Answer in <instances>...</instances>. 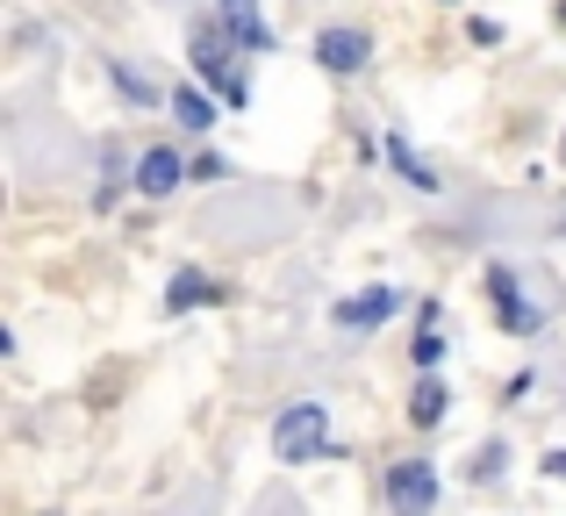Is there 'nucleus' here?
Returning a JSON list of instances; mask_svg holds the SVG:
<instances>
[{"mask_svg": "<svg viewBox=\"0 0 566 516\" xmlns=\"http://www.w3.org/2000/svg\"><path fill=\"white\" fill-rule=\"evenodd\" d=\"M273 452L287 466H308V460H331V409L323 402H287L273 423Z\"/></svg>", "mask_w": 566, "mask_h": 516, "instance_id": "1", "label": "nucleus"}, {"mask_svg": "<svg viewBox=\"0 0 566 516\" xmlns=\"http://www.w3.org/2000/svg\"><path fill=\"white\" fill-rule=\"evenodd\" d=\"M193 72H201V86L208 94H222L230 108H244L251 101V86H244V72H237V43L222 36V29H193Z\"/></svg>", "mask_w": 566, "mask_h": 516, "instance_id": "2", "label": "nucleus"}, {"mask_svg": "<svg viewBox=\"0 0 566 516\" xmlns=\"http://www.w3.org/2000/svg\"><path fill=\"white\" fill-rule=\"evenodd\" d=\"M387 503H395V516H430L438 509V474H430V460H395Z\"/></svg>", "mask_w": 566, "mask_h": 516, "instance_id": "3", "label": "nucleus"}, {"mask_svg": "<svg viewBox=\"0 0 566 516\" xmlns=\"http://www.w3.org/2000/svg\"><path fill=\"white\" fill-rule=\"evenodd\" d=\"M216 29L237 43V51H273V29H265L259 0H216Z\"/></svg>", "mask_w": 566, "mask_h": 516, "instance_id": "4", "label": "nucleus"}, {"mask_svg": "<svg viewBox=\"0 0 566 516\" xmlns=\"http://www.w3.org/2000/svg\"><path fill=\"white\" fill-rule=\"evenodd\" d=\"M488 287H495V316H502V330L538 337V308L524 302V287H516V273H510V265H488Z\"/></svg>", "mask_w": 566, "mask_h": 516, "instance_id": "5", "label": "nucleus"}, {"mask_svg": "<svg viewBox=\"0 0 566 516\" xmlns=\"http://www.w3.org/2000/svg\"><path fill=\"white\" fill-rule=\"evenodd\" d=\"M395 308H401V287H366V294H352V302H337L331 323L337 330H374V323H387Z\"/></svg>", "mask_w": 566, "mask_h": 516, "instance_id": "6", "label": "nucleus"}, {"mask_svg": "<svg viewBox=\"0 0 566 516\" xmlns=\"http://www.w3.org/2000/svg\"><path fill=\"white\" fill-rule=\"evenodd\" d=\"M316 57H323V72H359L366 57H374V36H366V29H323Z\"/></svg>", "mask_w": 566, "mask_h": 516, "instance_id": "7", "label": "nucleus"}, {"mask_svg": "<svg viewBox=\"0 0 566 516\" xmlns=\"http://www.w3.org/2000/svg\"><path fill=\"white\" fill-rule=\"evenodd\" d=\"M180 180H187V166H180V151H172V144H158V151H144V166H137V194L166 201V194H172Z\"/></svg>", "mask_w": 566, "mask_h": 516, "instance_id": "8", "label": "nucleus"}, {"mask_svg": "<svg viewBox=\"0 0 566 516\" xmlns=\"http://www.w3.org/2000/svg\"><path fill=\"white\" fill-rule=\"evenodd\" d=\"M208 302H230V287H216L208 273L180 265V273H172V287H166V308H172V316H187V308H208Z\"/></svg>", "mask_w": 566, "mask_h": 516, "instance_id": "9", "label": "nucleus"}, {"mask_svg": "<svg viewBox=\"0 0 566 516\" xmlns=\"http://www.w3.org/2000/svg\"><path fill=\"white\" fill-rule=\"evenodd\" d=\"M438 316H444L438 302H423V316H416V345H409L416 373H438V359H444V330H438Z\"/></svg>", "mask_w": 566, "mask_h": 516, "instance_id": "10", "label": "nucleus"}, {"mask_svg": "<svg viewBox=\"0 0 566 516\" xmlns=\"http://www.w3.org/2000/svg\"><path fill=\"white\" fill-rule=\"evenodd\" d=\"M444 402H452V394H444V380H438V373H423V380L409 388V423H416V431L444 423Z\"/></svg>", "mask_w": 566, "mask_h": 516, "instance_id": "11", "label": "nucleus"}, {"mask_svg": "<svg viewBox=\"0 0 566 516\" xmlns=\"http://www.w3.org/2000/svg\"><path fill=\"white\" fill-rule=\"evenodd\" d=\"M387 166H395V172H401V180H409V187H416V194H438V172H430V166H423V158H416V151H409V144H401V129H395V137H387Z\"/></svg>", "mask_w": 566, "mask_h": 516, "instance_id": "12", "label": "nucleus"}, {"mask_svg": "<svg viewBox=\"0 0 566 516\" xmlns=\"http://www.w3.org/2000/svg\"><path fill=\"white\" fill-rule=\"evenodd\" d=\"M172 115H180L187 129H208V123H216V101H208L201 86H180V94H172Z\"/></svg>", "mask_w": 566, "mask_h": 516, "instance_id": "13", "label": "nucleus"}, {"mask_svg": "<svg viewBox=\"0 0 566 516\" xmlns=\"http://www.w3.org/2000/svg\"><path fill=\"white\" fill-rule=\"evenodd\" d=\"M101 166H108V180H101V209H108V201H115V187H123V151H108V158H101Z\"/></svg>", "mask_w": 566, "mask_h": 516, "instance_id": "14", "label": "nucleus"}, {"mask_svg": "<svg viewBox=\"0 0 566 516\" xmlns=\"http://www.w3.org/2000/svg\"><path fill=\"white\" fill-rule=\"evenodd\" d=\"M545 474H553V481H566V452H545Z\"/></svg>", "mask_w": 566, "mask_h": 516, "instance_id": "15", "label": "nucleus"}, {"mask_svg": "<svg viewBox=\"0 0 566 516\" xmlns=\"http://www.w3.org/2000/svg\"><path fill=\"white\" fill-rule=\"evenodd\" d=\"M559 22H566V0H559Z\"/></svg>", "mask_w": 566, "mask_h": 516, "instance_id": "16", "label": "nucleus"}, {"mask_svg": "<svg viewBox=\"0 0 566 516\" xmlns=\"http://www.w3.org/2000/svg\"><path fill=\"white\" fill-rule=\"evenodd\" d=\"M559 158H566V137H559Z\"/></svg>", "mask_w": 566, "mask_h": 516, "instance_id": "17", "label": "nucleus"}]
</instances>
